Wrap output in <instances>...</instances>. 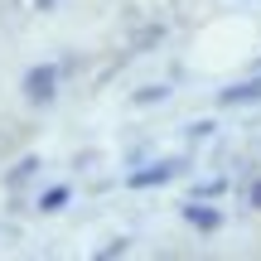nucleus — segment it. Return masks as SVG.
Wrapping results in <instances>:
<instances>
[{"instance_id": "nucleus-1", "label": "nucleus", "mask_w": 261, "mask_h": 261, "mask_svg": "<svg viewBox=\"0 0 261 261\" xmlns=\"http://www.w3.org/2000/svg\"><path fill=\"white\" fill-rule=\"evenodd\" d=\"M24 97L29 102H48V97H54V68H34V73L24 77Z\"/></svg>"}, {"instance_id": "nucleus-2", "label": "nucleus", "mask_w": 261, "mask_h": 261, "mask_svg": "<svg viewBox=\"0 0 261 261\" xmlns=\"http://www.w3.org/2000/svg\"><path fill=\"white\" fill-rule=\"evenodd\" d=\"M223 102H227V107H237V102H261V77H256V83H242V87H227Z\"/></svg>"}, {"instance_id": "nucleus-3", "label": "nucleus", "mask_w": 261, "mask_h": 261, "mask_svg": "<svg viewBox=\"0 0 261 261\" xmlns=\"http://www.w3.org/2000/svg\"><path fill=\"white\" fill-rule=\"evenodd\" d=\"M169 174H174V165H155V169H140V174H130V184H136V189H150V184H165Z\"/></svg>"}, {"instance_id": "nucleus-4", "label": "nucleus", "mask_w": 261, "mask_h": 261, "mask_svg": "<svg viewBox=\"0 0 261 261\" xmlns=\"http://www.w3.org/2000/svg\"><path fill=\"white\" fill-rule=\"evenodd\" d=\"M63 203H68V189H48V194L39 198V208H44V213H58Z\"/></svg>"}, {"instance_id": "nucleus-5", "label": "nucleus", "mask_w": 261, "mask_h": 261, "mask_svg": "<svg viewBox=\"0 0 261 261\" xmlns=\"http://www.w3.org/2000/svg\"><path fill=\"white\" fill-rule=\"evenodd\" d=\"M189 223H198V227H218V213H213V208H189Z\"/></svg>"}, {"instance_id": "nucleus-6", "label": "nucleus", "mask_w": 261, "mask_h": 261, "mask_svg": "<svg viewBox=\"0 0 261 261\" xmlns=\"http://www.w3.org/2000/svg\"><path fill=\"white\" fill-rule=\"evenodd\" d=\"M247 198H252V208H261V179L252 184V194H247Z\"/></svg>"}]
</instances>
